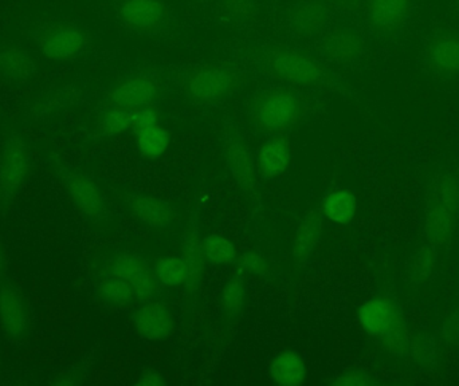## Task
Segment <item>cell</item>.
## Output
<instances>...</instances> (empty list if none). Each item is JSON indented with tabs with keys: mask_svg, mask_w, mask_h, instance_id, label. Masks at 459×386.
Instances as JSON below:
<instances>
[{
	"mask_svg": "<svg viewBox=\"0 0 459 386\" xmlns=\"http://www.w3.org/2000/svg\"><path fill=\"white\" fill-rule=\"evenodd\" d=\"M441 337L450 347H459V310H453L452 313L442 321Z\"/></svg>",
	"mask_w": 459,
	"mask_h": 386,
	"instance_id": "35",
	"label": "cell"
},
{
	"mask_svg": "<svg viewBox=\"0 0 459 386\" xmlns=\"http://www.w3.org/2000/svg\"><path fill=\"white\" fill-rule=\"evenodd\" d=\"M204 269V261L188 258L187 255L169 256L160 259L153 267L156 279L167 287H177L185 285L193 278L199 277Z\"/></svg>",
	"mask_w": 459,
	"mask_h": 386,
	"instance_id": "18",
	"label": "cell"
},
{
	"mask_svg": "<svg viewBox=\"0 0 459 386\" xmlns=\"http://www.w3.org/2000/svg\"><path fill=\"white\" fill-rule=\"evenodd\" d=\"M438 262L437 247L431 244H423L417 253L412 255L409 266V277L415 285H423L433 277Z\"/></svg>",
	"mask_w": 459,
	"mask_h": 386,
	"instance_id": "29",
	"label": "cell"
},
{
	"mask_svg": "<svg viewBox=\"0 0 459 386\" xmlns=\"http://www.w3.org/2000/svg\"><path fill=\"white\" fill-rule=\"evenodd\" d=\"M112 274L128 282L139 299L151 298L158 288L152 267L136 253H120L113 261Z\"/></svg>",
	"mask_w": 459,
	"mask_h": 386,
	"instance_id": "10",
	"label": "cell"
},
{
	"mask_svg": "<svg viewBox=\"0 0 459 386\" xmlns=\"http://www.w3.org/2000/svg\"><path fill=\"white\" fill-rule=\"evenodd\" d=\"M418 0H368L367 21L377 37H395L411 23Z\"/></svg>",
	"mask_w": 459,
	"mask_h": 386,
	"instance_id": "6",
	"label": "cell"
},
{
	"mask_svg": "<svg viewBox=\"0 0 459 386\" xmlns=\"http://www.w3.org/2000/svg\"><path fill=\"white\" fill-rule=\"evenodd\" d=\"M324 218L332 223L347 226L355 219L358 212V200L355 194L347 190H337L328 193L323 202Z\"/></svg>",
	"mask_w": 459,
	"mask_h": 386,
	"instance_id": "24",
	"label": "cell"
},
{
	"mask_svg": "<svg viewBox=\"0 0 459 386\" xmlns=\"http://www.w3.org/2000/svg\"><path fill=\"white\" fill-rule=\"evenodd\" d=\"M65 188L81 213L91 220L105 215V200L96 183L81 172H67L64 177Z\"/></svg>",
	"mask_w": 459,
	"mask_h": 386,
	"instance_id": "11",
	"label": "cell"
},
{
	"mask_svg": "<svg viewBox=\"0 0 459 386\" xmlns=\"http://www.w3.org/2000/svg\"><path fill=\"white\" fill-rule=\"evenodd\" d=\"M136 384L142 386H164L167 384V382L163 374L159 373L155 369H150V371L144 372L140 376L139 382Z\"/></svg>",
	"mask_w": 459,
	"mask_h": 386,
	"instance_id": "38",
	"label": "cell"
},
{
	"mask_svg": "<svg viewBox=\"0 0 459 386\" xmlns=\"http://www.w3.org/2000/svg\"><path fill=\"white\" fill-rule=\"evenodd\" d=\"M34 56L19 46H0V78L11 83H24L37 75Z\"/></svg>",
	"mask_w": 459,
	"mask_h": 386,
	"instance_id": "17",
	"label": "cell"
},
{
	"mask_svg": "<svg viewBox=\"0 0 459 386\" xmlns=\"http://www.w3.org/2000/svg\"><path fill=\"white\" fill-rule=\"evenodd\" d=\"M31 164V150L21 134L7 137L0 155V183L5 199L23 185Z\"/></svg>",
	"mask_w": 459,
	"mask_h": 386,
	"instance_id": "7",
	"label": "cell"
},
{
	"mask_svg": "<svg viewBox=\"0 0 459 386\" xmlns=\"http://www.w3.org/2000/svg\"><path fill=\"white\" fill-rule=\"evenodd\" d=\"M3 197H4V193H3L2 183H0V204H2Z\"/></svg>",
	"mask_w": 459,
	"mask_h": 386,
	"instance_id": "41",
	"label": "cell"
},
{
	"mask_svg": "<svg viewBox=\"0 0 459 386\" xmlns=\"http://www.w3.org/2000/svg\"><path fill=\"white\" fill-rule=\"evenodd\" d=\"M333 385L340 386H368L372 384L371 377L363 371H348L336 377Z\"/></svg>",
	"mask_w": 459,
	"mask_h": 386,
	"instance_id": "37",
	"label": "cell"
},
{
	"mask_svg": "<svg viewBox=\"0 0 459 386\" xmlns=\"http://www.w3.org/2000/svg\"><path fill=\"white\" fill-rule=\"evenodd\" d=\"M438 342L430 334L411 337L409 357L420 371H430L438 364Z\"/></svg>",
	"mask_w": 459,
	"mask_h": 386,
	"instance_id": "27",
	"label": "cell"
},
{
	"mask_svg": "<svg viewBox=\"0 0 459 386\" xmlns=\"http://www.w3.org/2000/svg\"><path fill=\"white\" fill-rule=\"evenodd\" d=\"M459 219V182L453 175H438L431 184L423 220L429 244L444 247L452 240Z\"/></svg>",
	"mask_w": 459,
	"mask_h": 386,
	"instance_id": "1",
	"label": "cell"
},
{
	"mask_svg": "<svg viewBox=\"0 0 459 386\" xmlns=\"http://www.w3.org/2000/svg\"><path fill=\"white\" fill-rule=\"evenodd\" d=\"M156 125H159V115L155 109L147 107L134 110V131L136 133L145 131V129L153 128Z\"/></svg>",
	"mask_w": 459,
	"mask_h": 386,
	"instance_id": "36",
	"label": "cell"
},
{
	"mask_svg": "<svg viewBox=\"0 0 459 386\" xmlns=\"http://www.w3.org/2000/svg\"><path fill=\"white\" fill-rule=\"evenodd\" d=\"M229 10L237 15H246L250 13V0H229Z\"/></svg>",
	"mask_w": 459,
	"mask_h": 386,
	"instance_id": "39",
	"label": "cell"
},
{
	"mask_svg": "<svg viewBox=\"0 0 459 386\" xmlns=\"http://www.w3.org/2000/svg\"><path fill=\"white\" fill-rule=\"evenodd\" d=\"M222 309L228 320H235L242 314L243 307L246 302V290L243 282H240L237 278L230 279L225 286H223L222 296Z\"/></svg>",
	"mask_w": 459,
	"mask_h": 386,
	"instance_id": "32",
	"label": "cell"
},
{
	"mask_svg": "<svg viewBox=\"0 0 459 386\" xmlns=\"http://www.w3.org/2000/svg\"><path fill=\"white\" fill-rule=\"evenodd\" d=\"M129 205L134 216L150 228H169L174 221L175 213L171 205L159 197L136 194L132 197Z\"/></svg>",
	"mask_w": 459,
	"mask_h": 386,
	"instance_id": "20",
	"label": "cell"
},
{
	"mask_svg": "<svg viewBox=\"0 0 459 386\" xmlns=\"http://www.w3.org/2000/svg\"><path fill=\"white\" fill-rule=\"evenodd\" d=\"M457 5H458V10H459V0H457Z\"/></svg>",
	"mask_w": 459,
	"mask_h": 386,
	"instance_id": "42",
	"label": "cell"
},
{
	"mask_svg": "<svg viewBox=\"0 0 459 386\" xmlns=\"http://www.w3.org/2000/svg\"><path fill=\"white\" fill-rule=\"evenodd\" d=\"M329 19L326 7L320 3L299 5L291 13L290 23L299 34L312 35L320 31Z\"/></svg>",
	"mask_w": 459,
	"mask_h": 386,
	"instance_id": "26",
	"label": "cell"
},
{
	"mask_svg": "<svg viewBox=\"0 0 459 386\" xmlns=\"http://www.w3.org/2000/svg\"><path fill=\"white\" fill-rule=\"evenodd\" d=\"M5 269V255L2 244H0V282H2L3 275H4Z\"/></svg>",
	"mask_w": 459,
	"mask_h": 386,
	"instance_id": "40",
	"label": "cell"
},
{
	"mask_svg": "<svg viewBox=\"0 0 459 386\" xmlns=\"http://www.w3.org/2000/svg\"><path fill=\"white\" fill-rule=\"evenodd\" d=\"M99 293L102 301L112 305V306H126L137 298L134 287L126 280L113 274L100 282Z\"/></svg>",
	"mask_w": 459,
	"mask_h": 386,
	"instance_id": "31",
	"label": "cell"
},
{
	"mask_svg": "<svg viewBox=\"0 0 459 386\" xmlns=\"http://www.w3.org/2000/svg\"><path fill=\"white\" fill-rule=\"evenodd\" d=\"M420 62L430 74L438 78L459 77V31L439 27L423 38Z\"/></svg>",
	"mask_w": 459,
	"mask_h": 386,
	"instance_id": "2",
	"label": "cell"
},
{
	"mask_svg": "<svg viewBox=\"0 0 459 386\" xmlns=\"http://www.w3.org/2000/svg\"><path fill=\"white\" fill-rule=\"evenodd\" d=\"M134 110L112 107L101 118V129L108 136H118L134 129Z\"/></svg>",
	"mask_w": 459,
	"mask_h": 386,
	"instance_id": "33",
	"label": "cell"
},
{
	"mask_svg": "<svg viewBox=\"0 0 459 386\" xmlns=\"http://www.w3.org/2000/svg\"><path fill=\"white\" fill-rule=\"evenodd\" d=\"M118 19L134 31L151 32L160 29L169 19V7L163 0H123Z\"/></svg>",
	"mask_w": 459,
	"mask_h": 386,
	"instance_id": "9",
	"label": "cell"
},
{
	"mask_svg": "<svg viewBox=\"0 0 459 386\" xmlns=\"http://www.w3.org/2000/svg\"><path fill=\"white\" fill-rule=\"evenodd\" d=\"M226 164L235 182L245 191L255 185V164L247 148L239 142H230L225 150Z\"/></svg>",
	"mask_w": 459,
	"mask_h": 386,
	"instance_id": "23",
	"label": "cell"
},
{
	"mask_svg": "<svg viewBox=\"0 0 459 386\" xmlns=\"http://www.w3.org/2000/svg\"><path fill=\"white\" fill-rule=\"evenodd\" d=\"M290 148L282 139L267 140L258 148L256 166L264 176L274 179L288 171Z\"/></svg>",
	"mask_w": 459,
	"mask_h": 386,
	"instance_id": "22",
	"label": "cell"
},
{
	"mask_svg": "<svg viewBox=\"0 0 459 386\" xmlns=\"http://www.w3.org/2000/svg\"><path fill=\"white\" fill-rule=\"evenodd\" d=\"M137 333L148 341H164L174 331V317L169 307L158 302L143 305L134 314Z\"/></svg>",
	"mask_w": 459,
	"mask_h": 386,
	"instance_id": "14",
	"label": "cell"
},
{
	"mask_svg": "<svg viewBox=\"0 0 459 386\" xmlns=\"http://www.w3.org/2000/svg\"><path fill=\"white\" fill-rule=\"evenodd\" d=\"M237 85V78L225 67H204L188 77L187 91L201 102H214L225 99Z\"/></svg>",
	"mask_w": 459,
	"mask_h": 386,
	"instance_id": "8",
	"label": "cell"
},
{
	"mask_svg": "<svg viewBox=\"0 0 459 386\" xmlns=\"http://www.w3.org/2000/svg\"><path fill=\"white\" fill-rule=\"evenodd\" d=\"M398 304L383 296L367 299L358 310V321L364 333L372 339H382L395 315Z\"/></svg>",
	"mask_w": 459,
	"mask_h": 386,
	"instance_id": "15",
	"label": "cell"
},
{
	"mask_svg": "<svg viewBox=\"0 0 459 386\" xmlns=\"http://www.w3.org/2000/svg\"><path fill=\"white\" fill-rule=\"evenodd\" d=\"M136 134L137 150L144 158L159 159L169 150V144H171L169 131L161 128L160 125L145 129V131L139 132Z\"/></svg>",
	"mask_w": 459,
	"mask_h": 386,
	"instance_id": "30",
	"label": "cell"
},
{
	"mask_svg": "<svg viewBox=\"0 0 459 386\" xmlns=\"http://www.w3.org/2000/svg\"><path fill=\"white\" fill-rule=\"evenodd\" d=\"M321 50L329 61L339 64H350L363 56L366 42L363 35L356 30L337 27L323 38Z\"/></svg>",
	"mask_w": 459,
	"mask_h": 386,
	"instance_id": "12",
	"label": "cell"
},
{
	"mask_svg": "<svg viewBox=\"0 0 459 386\" xmlns=\"http://www.w3.org/2000/svg\"><path fill=\"white\" fill-rule=\"evenodd\" d=\"M273 74L291 85L312 88L323 82L325 72L315 59L290 48H272L264 56Z\"/></svg>",
	"mask_w": 459,
	"mask_h": 386,
	"instance_id": "3",
	"label": "cell"
},
{
	"mask_svg": "<svg viewBox=\"0 0 459 386\" xmlns=\"http://www.w3.org/2000/svg\"><path fill=\"white\" fill-rule=\"evenodd\" d=\"M235 263L239 267L240 271L254 275V277H264L269 270L264 256L255 253V251H245V253H240V255H238Z\"/></svg>",
	"mask_w": 459,
	"mask_h": 386,
	"instance_id": "34",
	"label": "cell"
},
{
	"mask_svg": "<svg viewBox=\"0 0 459 386\" xmlns=\"http://www.w3.org/2000/svg\"><path fill=\"white\" fill-rule=\"evenodd\" d=\"M301 110V99L294 91H269L256 104L255 120L264 131L277 133L294 125Z\"/></svg>",
	"mask_w": 459,
	"mask_h": 386,
	"instance_id": "5",
	"label": "cell"
},
{
	"mask_svg": "<svg viewBox=\"0 0 459 386\" xmlns=\"http://www.w3.org/2000/svg\"><path fill=\"white\" fill-rule=\"evenodd\" d=\"M204 259L217 266H230L237 262L238 251L234 243L220 234H212L202 242Z\"/></svg>",
	"mask_w": 459,
	"mask_h": 386,
	"instance_id": "28",
	"label": "cell"
},
{
	"mask_svg": "<svg viewBox=\"0 0 459 386\" xmlns=\"http://www.w3.org/2000/svg\"><path fill=\"white\" fill-rule=\"evenodd\" d=\"M159 88L152 80L145 77L124 81L110 94L113 107L137 110L151 107L158 99Z\"/></svg>",
	"mask_w": 459,
	"mask_h": 386,
	"instance_id": "16",
	"label": "cell"
},
{
	"mask_svg": "<svg viewBox=\"0 0 459 386\" xmlns=\"http://www.w3.org/2000/svg\"><path fill=\"white\" fill-rule=\"evenodd\" d=\"M270 382L281 386H299L307 380V364L294 350L278 353L269 365Z\"/></svg>",
	"mask_w": 459,
	"mask_h": 386,
	"instance_id": "21",
	"label": "cell"
},
{
	"mask_svg": "<svg viewBox=\"0 0 459 386\" xmlns=\"http://www.w3.org/2000/svg\"><path fill=\"white\" fill-rule=\"evenodd\" d=\"M380 342H382L383 349L393 357L403 358L409 356L411 336H410L409 325H407L401 307L398 306L396 309L393 323H391L387 333L380 339Z\"/></svg>",
	"mask_w": 459,
	"mask_h": 386,
	"instance_id": "25",
	"label": "cell"
},
{
	"mask_svg": "<svg viewBox=\"0 0 459 386\" xmlns=\"http://www.w3.org/2000/svg\"><path fill=\"white\" fill-rule=\"evenodd\" d=\"M0 326L8 339H23L29 331L26 305L19 291L8 283L0 285Z\"/></svg>",
	"mask_w": 459,
	"mask_h": 386,
	"instance_id": "13",
	"label": "cell"
},
{
	"mask_svg": "<svg viewBox=\"0 0 459 386\" xmlns=\"http://www.w3.org/2000/svg\"><path fill=\"white\" fill-rule=\"evenodd\" d=\"M324 213L320 208L309 210L297 228L293 240L294 261L304 263L317 248L323 234Z\"/></svg>",
	"mask_w": 459,
	"mask_h": 386,
	"instance_id": "19",
	"label": "cell"
},
{
	"mask_svg": "<svg viewBox=\"0 0 459 386\" xmlns=\"http://www.w3.org/2000/svg\"><path fill=\"white\" fill-rule=\"evenodd\" d=\"M39 53L54 62L73 61L82 56L88 38L82 29L67 21L48 24L35 37Z\"/></svg>",
	"mask_w": 459,
	"mask_h": 386,
	"instance_id": "4",
	"label": "cell"
}]
</instances>
